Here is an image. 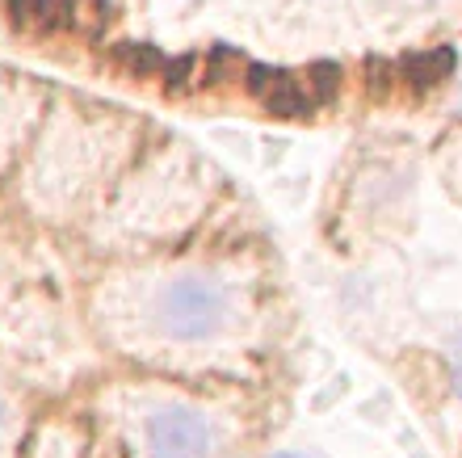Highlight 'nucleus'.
<instances>
[{"label":"nucleus","mask_w":462,"mask_h":458,"mask_svg":"<svg viewBox=\"0 0 462 458\" xmlns=\"http://www.w3.org/2000/svg\"><path fill=\"white\" fill-rule=\"evenodd\" d=\"M240 315V294L215 274H177L152 294L147 320L164 341L207 345L219 341Z\"/></svg>","instance_id":"1"},{"label":"nucleus","mask_w":462,"mask_h":458,"mask_svg":"<svg viewBox=\"0 0 462 458\" xmlns=\"http://www.w3.org/2000/svg\"><path fill=\"white\" fill-rule=\"evenodd\" d=\"M219 437L215 425L189 404H160L143 416L147 458H215Z\"/></svg>","instance_id":"2"},{"label":"nucleus","mask_w":462,"mask_h":458,"mask_svg":"<svg viewBox=\"0 0 462 458\" xmlns=\"http://www.w3.org/2000/svg\"><path fill=\"white\" fill-rule=\"evenodd\" d=\"M248 76H253V80H248V89H253V93L261 97V106L273 109V114L299 118V114H307V109H311V93H307L294 76L273 72V68H253Z\"/></svg>","instance_id":"3"},{"label":"nucleus","mask_w":462,"mask_h":458,"mask_svg":"<svg viewBox=\"0 0 462 458\" xmlns=\"http://www.w3.org/2000/svg\"><path fill=\"white\" fill-rule=\"evenodd\" d=\"M450 68H454V55L441 47V51H429V55H412L403 72L412 76L416 85H438L441 76H450Z\"/></svg>","instance_id":"4"},{"label":"nucleus","mask_w":462,"mask_h":458,"mask_svg":"<svg viewBox=\"0 0 462 458\" xmlns=\"http://www.w3.org/2000/svg\"><path fill=\"white\" fill-rule=\"evenodd\" d=\"M118 63L126 68L131 76H152L160 68V55L152 47H134V42H126V47H118Z\"/></svg>","instance_id":"5"},{"label":"nucleus","mask_w":462,"mask_h":458,"mask_svg":"<svg viewBox=\"0 0 462 458\" xmlns=\"http://www.w3.org/2000/svg\"><path fill=\"white\" fill-rule=\"evenodd\" d=\"M337 80H341V72L332 68V63H319V68H311V80H307V93H311V101H324V97L337 93Z\"/></svg>","instance_id":"6"},{"label":"nucleus","mask_w":462,"mask_h":458,"mask_svg":"<svg viewBox=\"0 0 462 458\" xmlns=\"http://www.w3.org/2000/svg\"><path fill=\"white\" fill-rule=\"evenodd\" d=\"M9 9L17 22H42V13H47V0H9Z\"/></svg>","instance_id":"7"},{"label":"nucleus","mask_w":462,"mask_h":458,"mask_svg":"<svg viewBox=\"0 0 462 458\" xmlns=\"http://www.w3.org/2000/svg\"><path fill=\"white\" fill-rule=\"evenodd\" d=\"M9 429H13V412H9V404L0 399V454H5V446H9Z\"/></svg>","instance_id":"8"},{"label":"nucleus","mask_w":462,"mask_h":458,"mask_svg":"<svg viewBox=\"0 0 462 458\" xmlns=\"http://www.w3.org/2000/svg\"><path fill=\"white\" fill-rule=\"evenodd\" d=\"M454 391L462 396V341L454 345Z\"/></svg>","instance_id":"9"}]
</instances>
